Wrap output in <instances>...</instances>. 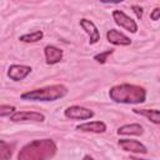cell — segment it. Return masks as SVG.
<instances>
[{
  "label": "cell",
  "mask_w": 160,
  "mask_h": 160,
  "mask_svg": "<svg viewBox=\"0 0 160 160\" xmlns=\"http://www.w3.org/2000/svg\"><path fill=\"white\" fill-rule=\"evenodd\" d=\"M56 152V145L50 139H38L26 144L19 152L18 160H49Z\"/></svg>",
  "instance_id": "1"
},
{
  "label": "cell",
  "mask_w": 160,
  "mask_h": 160,
  "mask_svg": "<svg viewBox=\"0 0 160 160\" xmlns=\"http://www.w3.org/2000/svg\"><path fill=\"white\" fill-rule=\"evenodd\" d=\"M109 96L120 104H140L146 99V90L142 86L132 84H120L110 89Z\"/></svg>",
  "instance_id": "2"
},
{
  "label": "cell",
  "mask_w": 160,
  "mask_h": 160,
  "mask_svg": "<svg viewBox=\"0 0 160 160\" xmlns=\"http://www.w3.org/2000/svg\"><path fill=\"white\" fill-rule=\"evenodd\" d=\"M66 94H68L66 86L61 84H56V85H50L26 91L21 94V99L30 101H55L58 99L64 98Z\"/></svg>",
  "instance_id": "3"
},
{
  "label": "cell",
  "mask_w": 160,
  "mask_h": 160,
  "mask_svg": "<svg viewBox=\"0 0 160 160\" xmlns=\"http://www.w3.org/2000/svg\"><path fill=\"white\" fill-rule=\"evenodd\" d=\"M64 114L66 118L72 119V120H86L94 116L92 110L84 108V106H79V105H72V106L66 108Z\"/></svg>",
  "instance_id": "4"
},
{
  "label": "cell",
  "mask_w": 160,
  "mask_h": 160,
  "mask_svg": "<svg viewBox=\"0 0 160 160\" xmlns=\"http://www.w3.org/2000/svg\"><path fill=\"white\" fill-rule=\"evenodd\" d=\"M112 19H114V21L120 28H124V29H126L130 32H136L138 31L136 22L130 16H128L124 11H121V10H114L112 11Z\"/></svg>",
  "instance_id": "5"
},
{
  "label": "cell",
  "mask_w": 160,
  "mask_h": 160,
  "mask_svg": "<svg viewBox=\"0 0 160 160\" xmlns=\"http://www.w3.org/2000/svg\"><path fill=\"white\" fill-rule=\"evenodd\" d=\"M10 120L14 122H25V121L41 122L45 120V116L36 111H15L10 116Z\"/></svg>",
  "instance_id": "6"
},
{
  "label": "cell",
  "mask_w": 160,
  "mask_h": 160,
  "mask_svg": "<svg viewBox=\"0 0 160 160\" xmlns=\"http://www.w3.org/2000/svg\"><path fill=\"white\" fill-rule=\"evenodd\" d=\"M30 72H31L30 66L14 64V65H10V68L8 70V76L14 81H20V80H24Z\"/></svg>",
  "instance_id": "7"
},
{
  "label": "cell",
  "mask_w": 160,
  "mask_h": 160,
  "mask_svg": "<svg viewBox=\"0 0 160 160\" xmlns=\"http://www.w3.org/2000/svg\"><path fill=\"white\" fill-rule=\"evenodd\" d=\"M119 146L129 152H135V154H146L148 149L145 148V145H142L141 142L136 141V140H130V139H120L119 140Z\"/></svg>",
  "instance_id": "8"
},
{
  "label": "cell",
  "mask_w": 160,
  "mask_h": 160,
  "mask_svg": "<svg viewBox=\"0 0 160 160\" xmlns=\"http://www.w3.org/2000/svg\"><path fill=\"white\" fill-rule=\"evenodd\" d=\"M80 26L89 35V39H90L89 42L90 44H95V42H98L100 40V32H99L96 25L92 21H90L88 19H81L80 20Z\"/></svg>",
  "instance_id": "9"
},
{
  "label": "cell",
  "mask_w": 160,
  "mask_h": 160,
  "mask_svg": "<svg viewBox=\"0 0 160 160\" xmlns=\"http://www.w3.org/2000/svg\"><path fill=\"white\" fill-rule=\"evenodd\" d=\"M106 39L110 44L112 45H120V46H126V45H130L131 44V40L124 35L122 32L115 30V29H111L106 32Z\"/></svg>",
  "instance_id": "10"
},
{
  "label": "cell",
  "mask_w": 160,
  "mask_h": 160,
  "mask_svg": "<svg viewBox=\"0 0 160 160\" xmlns=\"http://www.w3.org/2000/svg\"><path fill=\"white\" fill-rule=\"evenodd\" d=\"M44 54H45V59H46V64L52 65L59 62L62 59V50L54 46V45H48L44 49Z\"/></svg>",
  "instance_id": "11"
},
{
  "label": "cell",
  "mask_w": 160,
  "mask_h": 160,
  "mask_svg": "<svg viewBox=\"0 0 160 160\" xmlns=\"http://www.w3.org/2000/svg\"><path fill=\"white\" fill-rule=\"evenodd\" d=\"M76 129L80 130V131H85V132L100 134V132H105L106 131V125L102 121H91V122H85V124L78 125Z\"/></svg>",
  "instance_id": "12"
},
{
  "label": "cell",
  "mask_w": 160,
  "mask_h": 160,
  "mask_svg": "<svg viewBox=\"0 0 160 160\" xmlns=\"http://www.w3.org/2000/svg\"><path fill=\"white\" fill-rule=\"evenodd\" d=\"M135 114L145 116L149 121L154 124H160V111L156 109H132Z\"/></svg>",
  "instance_id": "13"
},
{
  "label": "cell",
  "mask_w": 160,
  "mask_h": 160,
  "mask_svg": "<svg viewBox=\"0 0 160 160\" xmlns=\"http://www.w3.org/2000/svg\"><path fill=\"white\" fill-rule=\"evenodd\" d=\"M144 129L140 124H126L118 129L119 135H141Z\"/></svg>",
  "instance_id": "14"
},
{
  "label": "cell",
  "mask_w": 160,
  "mask_h": 160,
  "mask_svg": "<svg viewBox=\"0 0 160 160\" xmlns=\"http://www.w3.org/2000/svg\"><path fill=\"white\" fill-rule=\"evenodd\" d=\"M12 148L5 140H0V160H9L12 155Z\"/></svg>",
  "instance_id": "15"
},
{
  "label": "cell",
  "mask_w": 160,
  "mask_h": 160,
  "mask_svg": "<svg viewBox=\"0 0 160 160\" xmlns=\"http://www.w3.org/2000/svg\"><path fill=\"white\" fill-rule=\"evenodd\" d=\"M42 36H44V32L41 30H38V31H34V32H29V34L21 35L19 38V40L22 41V42H36V41L41 40Z\"/></svg>",
  "instance_id": "16"
},
{
  "label": "cell",
  "mask_w": 160,
  "mask_h": 160,
  "mask_svg": "<svg viewBox=\"0 0 160 160\" xmlns=\"http://www.w3.org/2000/svg\"><path fill=\"white\" fill-rule=\"evenodd\" d=\"M15 112V108L10 106V105H0V116L5 118V116H11Z\"/></svg>",
  "instance_id": "17"
},
{
  "label": "cell",
  "mask_w": 160,
  "mask_h": 160,
  "mask_svg": "<svg viewBox=\"0 0 160 160\" xmlns=\"http://www.w3.org/2000/svg\"><path fill=\"white\" fill-rule=\"evenodd\" d=\"M114 52V50H106V51H104V52H100V54H98V55H95L94 56V60H96L98 62H100V64H104L106 60H108V56L109 55H111Z\"/></svg>",
  "instance_id": "18"
},
{
  "label": "cell",
  "mask_w": 160,
  "mask_h": 160,
  "mask_svg": "<svg viewBox=\"0 0 160 160\" xmlns=\"http://www.w3.org/2000/svg\"><path fill=\"white\" fill-rule=\"evenodd\" d=\"M150 18H151V20H158V19H160V8H155V9L151 11Z\"/></svg>",
  "instance_id": "19"
},
{
  "label": "cell",
  "mask_w": 160,
  "mask_h": 160,
  "mask_svg": "<svg viewBox=\"0 0 160 160\" xmlns=\"http://www.w3.org/2000/svg\"><path fill=\"white\" fill-rule=\"evenodd\" d=\"M132 9H134V11H135V14H136V16L140 19L141 16H142V9L140 8V6H138V5H132L131 6Z\"/></svg>",
  "instance_id": "20"
},
{
  "label": "cell",
  "mask_w": 160,
  "mask_h": 160,
  "mask_svg": "<svg viewBox=\"0 0 160 160\" xmlns=\"http://www.w3.org/2000/svg\"><path fill=\"white\" fill-rule=\"evenodd\" d=\"M82 160H94V159H92V158H91V156H90V155H85V156H84V159H82Z\"/></svg>",
  "instance_id": "21"
},
{
  "label": "cell",
  "mask_w": 160,
  "mask_h": 160,
  "mask_svg": "<svg viewBox=\"0 0 160 160\" xmlns=\"http://www.w3.org/2000/svg\"><path fill=\"white\" fill-rule=\"evenodd\" d=\"M132 160H146V159H132Z\"/></svg>",
  "instance_id": "22"
}]
</instances>
